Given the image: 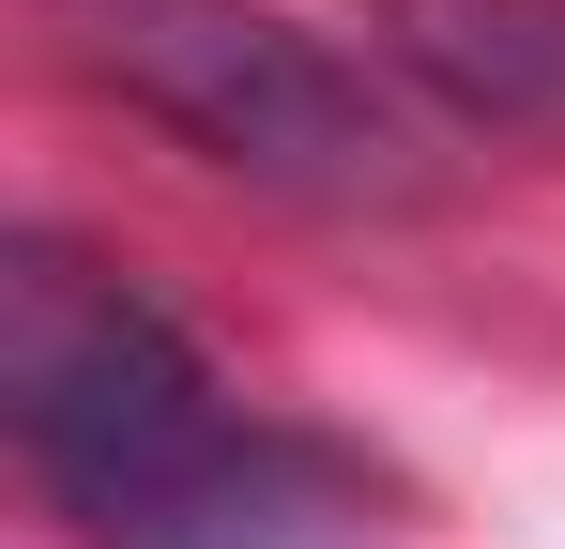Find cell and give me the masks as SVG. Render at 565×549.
Instances as JSON below:
<instances>
[{"mask_svg": "<svg viewBox=\"0 0 565 549\" xmlns=\"http://www.w3.org/2000/svg\"><path fill=\"white\" fill-rule=\"evenodd\" d=\"M0 428L77 549H367V488L260 428L184 321L62 229L0 260Z\"/></svg>", "mask_w": 565, "mask_h": 549, "instance_id": "cell-1", "label": "cell"}, {"mask_svg": "<svg viewBox=\"0 0 565 549\" xmlns=\"http://www.w3.org/2000/svg\"><path fill=\"white\" fill-rule=\"evenodd\" d=\"M46 31H62L77 77L153 107L230 183H276V198H321V214L413 198V138L367 92V62H337L276 0H46Z\"/></svg>", "mask_w": 565, "mask_h": 549, "instance_id": "cell-2", "label": "cell"}, {"mask_svg": "<svg viewBox=\"0 0 565 549\" xmlns=\"http://www.w3.org/2000/svg\"><path fill=\"white\" fill-rule=\"evenodd\" d=\"M382 62L489 138H565V0H367Z\"/></svg>", "mask_w": 565, "mask_h": 549, "instance_id": "cell-3", "label": "cell"}]
</instances>
